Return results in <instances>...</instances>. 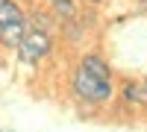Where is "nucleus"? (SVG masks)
Here are the masks:
<instances>
[{"mask_svg": "<svg viewBox=\"0 0 147 132\" xmlns=\"http://www.w3.org/2000/svg\"><path fill=\"white\" fill-rule=\"evenodd\" d=\"M144 82H147V79H144Z\"/></svg>", "mask_w": 147, "mask_h": 132, "instance_id": "nucleus-11", "label": "nucleus"}, {"mask_svg": "<svg viewBox=\"0 0 147 132\" xmlns=\"http://www.w3.org/2000/svg\"><path fill=\"white\" fill-rule=\"evenodd\" d=\"M0 132H3V129H0Z\"/></svg>", "mask_w": 147, "mask_h": 132, "instance_id": "nucleus-10", "label": "nucleus"}, {"mask_svg": "<svg viewBox=\"0 0 147 132\" xmlns=\"http://www.w3.org/2000/svg\"><path fill=\"white\" fill-rule=\"evenodd\" d=\"M71 94L77 97L82 106H106L109 100L115 97V88H112V79H103V76H94L88 74L85 68H74L71 74Z\"/></svg>", "mask_w": 147, "mask_h": 132, "instance_id": "nucleus-1", "label": "nucleus"}, {"mask_svg": "<svg viewBox=\"0 0 147 132\" xmlns=\"http://www.w3.org/2000/svg\"><path fill=\"white\" fill-rule=\"evenodd\" d=\"M53 53H56V38H53V32H47V29H32V27H27L21 44L15 47V56H18V62H21L24 68H38V65L47 62Z\"/></svg>", "mask_w": 147, "mask_h": 132, "instance_id": "nucleus-2", "label": "nucleus"}, {"mask_svg": "<svg viewBox=\"0 0 147 132\" xmlns=\"http://www.w3.org/2000/svg\"><path fill=\"white\" fill-rule=\"evenodd\" d=\"M9 21H27V6L21 0H0V23Z\"/></svg>", "mask_w": 147, "mask_h": 132, "instance_id": "nucleus-7", "label": "nucleus"}, {"mask_svg": "<svg viewBox=\"0 0 147 132\" xmlns=\"http://www.w3.org/2000/svg\"><path fill=\"white\" fill-rule=\"evenodd\" d=\"M44 6L56 15V21L77 18L80 15V0H44Z\"/></svg>", "mask_w": 147, "mask_h": 132, "instance_id": "nucleus-6", "label": "nucleus"}, {"mask_svg": "<svg viewBox=\"0 0 147 132\" xmlns=\"http://www.w3.org/2000/svg\"><path fill=\"white\" fill-rule=\"evenodd\" d=\"M27 27L53 32V27H56V15H53V12L47 9L44 3H41V6H32V9H27Z\"/></svg>", "mask_w": 147, "mask_h": 132, "instance_id": "nucleus-4", "label": "nucleus"}, {"mask_svg": "<svg viewBox=\"0 0 147 132\" xmlns=\"http://www.w3.org/2000/svg\"><path fill=\"white\" fill-rule=\"evenodd\" d=\"M24 32H27V21H9V23H0V50L6 53H15V47L21 44Z\"/></svg>", "mask_w": 147, "mask_h": 132, "instance_id": "nucleus-3", "label": "nucleus"}, {"mask_svg": "<svg viewBox=\"0 0 147 132\" xmlns=\"http://www.w3.org/2000/svg\"><path fill=\"white\" fill-rule=\"evenodd\" d=\"M80 68H85L88 74L94 76H103V79H112V68H109V62L100 56V53H85L80 59Z\"/></svg>", "mask_w": 147, "mask_h": 132, "instance_id": "nucleus-5", "label": "nucleus"}, {"mask_svg": "<svg viewBox=\"0 0 147 132\" xmlns=\"http://www.w3.org/2000/svg\"><path fill=\"white\" fill-rule=\"evenodd\" d=\"M121 97L129 106H144V82H127L121 88Z\"/></svg>", "mask_w": 147, "mask_h": 132, "instance_id": "nucleus-8", "label": "nucleus"}, {"mask_svg": "<svg viewBox=\"0 0 147 132\" xmlns=\"http://www.w3.org/2000/svg\"><path fill=\"white\" fill-rule=\"evenodd\" d=\"M82 3H88V6H97V3H103V0H82Z\"/></svg>", "mask_w": 147, "mask_h": 132, "instance_id": "nucleus-9", "label": "nucleus"}]
</instances>
